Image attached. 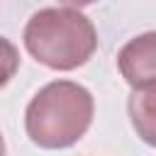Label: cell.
Here are the masks:
<instances>
[{
  "instance_id": "obj_1",
  "label": "cell",
  "mask_w": 156,
  "mask_h": 156,
  "mask_svg": "<svg viewBox=\"0 0 156 156\" xmlns=\"http://www.w3.org/2000/svg\"><path fill=\"white\" fill-rule=\"evenodd\" d=\"M95 112L93 95L73 80L46 83L24 110L27 136L41 149H68L90 127Z\"/></svg>"
},
{
  "instance_id": "obj_5",
  "label": "cell",
  "mask_w": 156,
  "mask_h": 156,
  "mask_svg": "<svg viewBox=\"0 0 156 156\" xmlns=\"http://www.w3.org/2000/svg\"><path fill=\"white\" fill-rule=\"evenodd\" d=\"M17 68H20V51H17V46L10 39L0 37V88L10 83V78L17 73Z\"/></svg>"
},
{
  "instance_id": "obj_6",
  "label": "cell",
  "mask_w": 156,
  "mask_h": 156,
  "mask_svg": "<svg viewBox=\"0 0 156 156\" xmlns=\"http://www.w3.org/2000/svg\"><path fill=\"white\" fill-rule=\"evenodd\" d=\"M0 156H5V141H2V134H0Z\"/></svg>"
},
{
  "instance_id": "obj_4",
  "label": "cell",
  "mask_w": 156,
  "mask_h": 156,
  "mask_svg": "<svg viewBox=\"0 0 156 156\" xmlns=\"http://www.w3.org/2000/svg\"><path fill=\"white\" fill-rule=\"evenodd\" d=\"M154 102H156V88L151 90H134L129 98V115L134 122V129L146 144H156V129H154Z\"/></svg>"
},
{
  "instance_id": "obj_3",
  "label": "cell",
  "mask_w": 156,
  "mask_h": 156,
  "mask_svg": "<svg viewBox=\"0 0 156 156\" xmlns=\"http://www.w3.org/2000/svg\"><path fill=\"white\" fill-rule=\"evenodd\" d=\"M117 66L134 90L156 88V34L144 32L129 39L117 54Z\"/></svg>"
},
{
  "instance_id": "obj_2",
  "label": "cell",
  "mask_w": 156,
  "mask_h": 156,
  "mask_svg": "<svg viewBox=\"0 0 156 156\" xmlns=\"http://www.w3.org/2000/svg\"><path fill=\"white\" fill-rule=\"evenodd\" d=\"M27 51L54 71H73L90 61L98 49L93 22L73 5L41 7L24 27Z\"/></svg>"
}]
</instances>
